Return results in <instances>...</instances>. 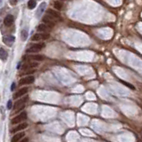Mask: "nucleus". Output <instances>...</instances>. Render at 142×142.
<instances>
[{
  "mask_svg": "<svg viewBox=\"0 0 142 142\" xmlns=\"http://www.w3.org/2000/svg\"><path fill=\"white\" fill-rule=\"evenodd\" d=\"M27 119V113L26 112H21V114H19L18 116H16L15 117H13L12 119V124H20L21 122H23L24 120Z\"/></svg>",
  "mask_w": 142,
  "mask_h": 142,
  "instance_id": "1",
  "label": "nucleus"
},
{
  "mask_svg": "<svg viewBox=\"0 0 142 142\" xmlns=\"http://www.w3.org/2000/svg\"><path fill=\"white\" fill-rule=\"evenodd\" d=\"M46 13H47V15L49 16L50 18H52L53 21H61L62 20L60 15H59V13L55 12L54 10L48 9V10L46 11Z\"/></svg>",
  "mask_w": 142,
  "mask_h": 142,
  "instance_id": "2",
  "label": "nucleus"
},
{
  "mask_svg": "<svg viewBox=\"0 0 142 142\" xmlns=\"http://www.w3.org/2000/svg\"><path fill=\"white\" fill-rule=\"evenodd\" d=\"M44 46H45V44H44V43L33 44L32 46L29 47V48L27 50V52H39V51H41Z\"/></svg>",
  "mask_w": 142,
  "mask_h": 142,
  "instance_id": "3",
  "label": "nucleus"
},
{
  "mask_svg": "<svg viewBox=\"0 0 142 142\" xmlns=\"http://www.w3.org/2000/svg\"><path fill=\"white\" fill-rule=\"evenodd\" d=\"M35 81V77L33 75H28L26 77L21 78L20 80V85H25V84H33Z\"/></svg>",
  "mask_w": 142,
  "mask_h": 142,
  "instance_id": "4",
  "label": "nucleus"
},
{
  "mask_svg": "<svg viewBox=\"0 0 142 142\" xmlns=\"http://www.w3.org/2000/svg\"><path fill=\"white\" fill-rule=\"evenodd\" d=\"M15 41V37L13 36H5L3 37V42L8 46H12Z\"/></svg>",
  "mask_w": 142,
  "mask_h": 142,
  "instance_id": "5",
  "label": "nucleus"
},
{
  "mask_svg": "<svg viewBox=\"0 0 142 142\" xmlns=\"http://www.w3.org/2000/svg\"><path fill=\"white\" fill-rule=\"evenodd\" d=\"M43 21H44V24H45V25H46V26L48 27L49 28H53V27H54V25H55L54 21H53L52 18H50L48 15L44 16V18H43Z\"/></svg>",
  "mask_w": 142,
  "mask_h": 142,
  "instance_id": "6",
  "label": "nucleus"
},
{
  "mask_svg": "<svg viewBox=\"0 0 142 142\" xmlns=\"http://www.w3.org/2000/svg\"><path fill=\"white\" fill-rule=\"evenodd\" d=\"M27 100H28V97L26 96V97H24V98L21 99V100H19L18 101H16L15 104H14V109H15V110L19 109L21 106H23Z\"/></svg>",
  "mask_w": 142,
  "mask_h": 142,
  "instance_id": "7",
  "label": "nucleus"
},
{
  "mask_svg": "<svg viewBox=\"0 0 142 142\" xmlns=\"http://www.w3.org/2000/svg\"><path fill=\"white\" fill-rule=\"evenodd\" d=\"M27 92H28V88H26V87L21 88V89H20L18 92H16V93L13 95V99H18V98H20V97H21V96L25 95L27 93Z\"/></svg>",
  "mask_w": 142,
  "mask_h": 142,
  "instance_id": "8",
  "label": "nucleus"
},
{
  "mask_svg": "<svg viewBox=\"0 0 142 142\" xmlns=\"http://www.w3.org/2000/svg\"><path fill=\"white\" fill-rule=\"evenodd\" d=\"M13 21H14V18H13V15H7L5 18V20H4V23H5V26L10 27L11 25L13 23Z\"/></svg>",
  "mask_w": 142,
  "mask_h": 142,
  "instance_id": "9",
  "label": "nucleus"
},
{
  "mask_svg": "<svg viewBox=\"0 0 142 142\" xmlns=\"http://www.w3.org/2000/svg\"><path fill=\"white\" fill-rule=\"evenodd\" d=\"M27 127H28V124H25V123H23V124H19V125H17L15 128H13V129L12 130V132L15 133V132H21V131H22V130L26 129Z\"/></svg>",
  "mask_w": 142,
  "mask_h": 142,
  "instance_id": "10",
  "label": "nucleus"
},
{
  "mask_svg": "<svg viewBox=\"0 0 142 142\" xmlns=\"http://www.w3.org/2000/svg\"><path fill=\"white\" fill-rule=\"evenodd\" d=\"M25 136V133H24V132H19V133H17V134H15L14 136L13 137V139H12V142H19L20 140L22 139V138Z\"/></svg>",
  "mask_w": 142,
  "mask_h": 142,
  "instance_id": "11",
  "label": "nucleus"
},
{
  "mask_svg": "<svg viewBox=\"0 0 142 142\" xmlns=\"http://www.w3.org/2000/svg\"><path fill=\"white\" fill-rule=\"evenodd\" d=\"M7 57H8L7 52L4 48H0V59H3V60H5V59H7Z\"/></svg>",
  "mask_w": 142,
  "mask_h": 142,
  "instance_id": "12",
  "label": "nucleus"
},
{
  "mask_svg": "<svg viewBox=\"0 0 142 142\" xmlns=\"http://www.w3.org/2000/svg\"><path fill=\"white\" fill-rule=\"evenodd\" d=\"M37 30L40 31V32H45V31L49 30V28L45 24H40L37 26Z\"/></svg>",
  "mask_w": 142,
  "mask_h": 142,
  "instance_id": "13",
  "label": "nucleus"
},
{
  "mask_svg": "<svg viewBox=\"0 0 142 142\" xmlns=\"http://www.w3.org/2000/svg\"><path fill=\"white\" fill-rule=\"evenodd\" d=\"M53 7L56 9V10H61L62 7H63V4L61 2H59V1H55L53 3Z\"/></svg>",
  "mask_w": 142,
  "mask_h": 142,
  "instance_id": "14",
  "label": "nucleus"
},
{
  "mask_svg": "<svg viewBox=\"0 0 142 142\" xmlns=\"http://www.w3.org/2000/svg\"><path fill=\"white\" fill-rule=\"evenodd\" d=\"M36 0H29L28 2V9H30V10L34 9V8L36 7Z\"/></svg>",
  "mask_w": 142,
  "mask_h": 142,
  "instance_id": "15",
  "label": "nucleus"
},
{
  "mask_svg": "<svg viewBox=\"0 0 142 142\" xmlns=\"http://www.w3.org/2000/svg\"><path fill=\"white\" fill-rule=\"evenodd\" d=\"M30 58L34 60H36V61H42L44 59L43 55H33V56H30Z\"/></svg>",
  "mask_w": 142,
  "mask_h": 142,
  "instance_id": "16",
  "label": "nucleus"
},
{
  "mask_svg": "<svg viewBox=\"0 0 142 142\" xmlns=\"http://www.w3.org/2000/svg\"><path fill=\"white\" fill-rule=\"evenodd\" d=\"M28 34L27 30L23 29V30L21 31V40H22V41H26L27 38H28Z\"/></svg>",
  "mask_w": 142,
  "mask_h": 142,
  "instance_id": "17",
  "label": "nucleus"
},
{
  "mask_svg": "<svg viewBox=\"0 0 142 142\" xmlns=\"http://www.w3.org/2000/svg\"><path fill=\"white\" fill-rule=\"evenodd\" d=\"M32 40L33 41H39L42 39V35L41 34H35L33 36H32Z\"/></svg>",
  "mask_w": 142,
  "mask_h": 142,
  "instance_id": "18",
  "label": "nucleus"
},
{
  "mask_svg": "<svg viewBox=\"0 0 142 142\" xmlns=\"http://www.w3.org/2000/svg\"><path fill=\"white\" fill-rule=\"evenodd\" d=\"M122 83L124 84L125 86H127V87L129 88V89H131V90H135V87L132 84H131L127 83V82H124V81H122Z\"/></svg>",
  "mask_w": 142,
  "mask_h": 142,
  "instance_id": "19",
  "label": "nucleus"
},
{
  "mask_svg": "<svg viewBox=\"0 0 142 142\" xmlns=\"http://www.w3.org/2000/svg\"><path fill=\"white\" fill-rule=\"evenodd\" d=\"M41 35H42V39H44V40L48 39L50 37V35L48 33H44V34H41Z\"/></svg>",
  "mask_w": 142,
  "mask_h": 142,
  "instance_id": "20",
  "label": "nucleus"
},
{
  "mask_svg": "<svg viewBox=\"0 0 142 142\" xmlns=\"http://www.w3.org/2000/svg\"><path fill=\"white\" fill-rule=\"evenodd\" d=\"M12 107H13V101L9 100L7 102V109H12Z\"/></svg>",
  "mask_w": 142,
  "mask_h": 142,
  "instance_id": "21",
  "label": "nucleus"
},
{
  "mask_svg": "<svg viewBox=\"0 0 142 142\" xmlns=\"http://www.w3.org/2000/svg\"><path fill=\"white\" fill-rule=\"evenodd\" d=\"M10 4L13 5H16V4H17V0H10Z\"/></svg>",
  "mask_w": 142,
  "mask_h": 142,
  "instance_id": "22",
  "label": "nucleus"
},
{
  "mask_svg": "<svg viewBox=\"0 0 142 142\" xmlns=\"http://www.w3.org/2000/svg\"><path fill=\"white\" fill-rule=\"evenodd\" d=\"M20 142H28V138H24L23 140H21Z\"/></svg>",
  "mask_w": 142,
  "mask_h": 142,
  "instance_id": "23",
  "label": "nucleus"
},
{
  "mask_svg": "<svg viewBox=\"0 0 142 142\" xmlns=\"http://www.w3.org/2000/svg\"><path fill=\"white\" fill-rule=\"evenodd\" d=\"M14 87H15V84L13 83V84H12V91H13V90H14Z\"/></svg>",
  "mask_w": 142,
  "mask_h": 142,
  "instance_id": "24",
  "label": "nucleus"
}]
</instances>
